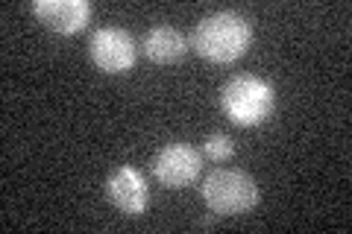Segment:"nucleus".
<instances>
[{
    "label": "nucleus",
    "instance_id": "obj_5",
    "mask_svg": "<svg viewBox=\"0 0 352 234\" xmlns=\"http://www.w3.org/2000/svg\"><path fill=\"white\" fill-rule=\"evenodd\" d=\"M91 59L106 73H124L135 65V41L120 27H100L88 41Z\"/></svg>",
    "mask_w": 352,
    "mask_h": 234
},
{
    "label": "nucleus",
    "instance_id": "obj_8",
    "mask_svg": "<svg viewBox=\"0 0 352 234\" xmlns=\"http://www.w3.org/2000/svg\"><path fill=\"white\" fill-rule=\"evenodd\" d=\"M185 50H188L185 36H182L179 30L168 27V24L153 27L147 36H144V53L156 65H173V62H179L182 56H185Z\"/></svg>",
    "mask_w": 352,
    "mask_h": 234
},
{
    "label": "nucleus",
    "instance_id": "obj_1",
    "mask_svg": "<svg viewBox=\"0 0 352 234\" xmlns=\"http://www.w3.org/2000/svg\"><path fill=\"white\" fill-rule=\"evenodd\" d=\"M252 44V24L238 12L206 15L191 32V47L208 62L226 65L241 59Z\"/></svg>",
    "mask_w": 352,
    "mask_h": 234
},
{
    "label": "nucleus",
    "instance_id": "obj_7",
    "mask_svg": "<svg viewBox=\"0 0 352 234\" xmlns=\"http://www.w3.org/2000/svg\"><path fill=\"white\" fill-rule=\"evenodd\" d=\"M32 12L47 30L62 32V36H74L91 18V3L88 0H36Z\"/></svg>",
    "mask_w": 352,
    "mask_h": 234
},
{
    "label": "nucleus",
    "instance_id": "obj_3",
    "mask_svg": "<svg viewBox=\"0 0 352 234\" xmlns=\"http://www.w3.org/2000/svg\"><path fill=\"white\" fill-rule=\"evenodd\" d=\"M203 202L208 205V211H214L220 217H238L247 214V211L256 208L258 202V185L252 176H247L244 170H220L208 173L203 179Z\"/></svg>",
    "mask_w": 352,
    "mask_h": 234
},
{
    "label": "nucleus",
    "instance_id": "obj_9",
    "mask_svg": "<svg viewBox=\"0 0 352 234\" xmlns=\"http://www.w3.org/2000/svg\"><path fill=\"white\" fill-rule=\"evenodd\" d=\"M232 152H235V141L226 132H212L203 141V155L212 161H226V159H232Z\"/></svg>",
    "mask_w": 352,
    "mask_h": 234
},
{
    "label": "nucleus",
    "instance_id": "obj_2",
    "mask_svg": "<svg viewBox=\"0 0 352 234\" xmlns=\"http://www.w3.org/2000/svg\"><path fill=\"white\" fill-rule=\"evenodd\" d=\"M273 106H276V91L261 76L238 73L220 88V108L238 126H258L273 115Z\"/></svg>",
    "mask_w": 352,
    "mask_h": 234
},
{
    "label": "nucleus",
    "instance_id": "obj_6",
    "mask_svg": "<svg viewBox=\"0 0 352 234\" xmlns=\"http://www.w3.org/2000/svg\"><path fill=\"white\" fill-rule=\"evenodd\" d=\"M106 196L112 199V205L118 211H124L129 217H138L147 211L150 194H147V182L135 167H115L112 173L106 176Z\"/></svg>",
    "mask_w": 352,
    "mask_h": 234
},
{
    "label": "nucleus",
    "instance_id": "obj_4",
    "mask_svg": "<svg viewBox=\"0 0 352 234\" xmlns=\"http://www.w3.org/2000/svg\"><path fill=\"white\" fill-rule=\"evenodd\" d=\"M203 167V155L191 143L173 141L168 147H162L156 161H153V173L164 187H185L200 176Z\"/></svg>",
    "mask_w": 352,
    "mask_h": 234
}]
</instances>
